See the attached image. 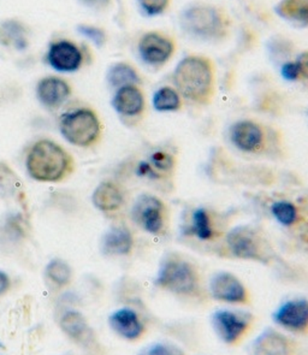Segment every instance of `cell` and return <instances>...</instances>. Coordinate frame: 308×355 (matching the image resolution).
<instances>
[{
    "instance_id": "obj_21",
    "label": "cell",
    "mask_w": 308,
    "mask_h": 355,
    "mask_svg": "<svg viewBox=\"0 0 308 355\" xmlns=\"http://www.w3.org/2000/svg\"><path fill=\"white\" fill-rule=\"evenodd\" d=\"M92 200L96 209L109 212L122 206L123 194L114 183L103 182L96 188Z\"/></svg>"
},
{
    "instance_id": "obj_3",
    "label": "cell",
    "mask_w": 308,
    "mask_h": 355,
    "mask_svg": "<svg viewBox=\"0 0 308 355\" xmlns=\"http://www.w3.org/2000/svg\"><path fill=\"white\" fill-rule=\"evenodd\" d=\"M69 168L68 153L50 140L37 142L28 155V173L31 178L40 182L59 181L68 173Z\"/></svg>"
},
{
    "instance_id": "obj_37",
    "label": "cell",
    "mask_w": 308,
    "mask_h": 355,
    "mask_svg": "<svg viewBox=\"0 0 308 355\" xmlns=\"http://www.w3.org/2000/svg\"><path fill=\"white\" fill-rule=\"evenodd\" d=\"M302 239H304L305 242H307L308 243V228L306 229V232L302 234Z\"/></svg>"
},
{
    "instance_id": "obj_9",
    "label": "cell",
    "mask_w": 308,
    "mask_h": 355,
    "mask_svg": "<svg viewBox=\"0 0 308 355\" xmlns=\"http://www.w3.org/2000/svg\"><path fill=\"white\" fill-rule=\"evenodd\" d=\"M212 324L217 336L224 343L235 345L248 331L250 319L234 311L219 310L213 314Z\"/></svg>"
},
{
    "instance_id": "obj_25",
    "label": "cell",
    "mask_w": 308,
    "mask_h": 355,
    "mask_svg": "<svg viewBox=\"0 0 308 355\" xmlns=\"http://www.w3.org/2000/svg\"><path fill=\"white\" fill-rule=\"evenodd\" d=\"M191 232L203 241H209L214 237L212 220L207 211L204 209H195L191 220Z\"/></svg>"
},
{
    "instance_id": "obj_30",
    "label": "cell",
    "mask_w": 308,
    "mask_h": 355,
    "mask_svg": "<svg viewBox=\"0 0 308 355\" xmlns=\"http://www.w3.org/2000/svg\"><path fill=\"white\" fill-rule=\"evenodd\" d=\"M77 31L82 34L83 37L89 39L94 45L103 46L104 45L105 40H106V35H105L104 31H101L100 28L93 27V26H86V24H81L77 28Z\"/></svg>"
},
{
    "instance_id": "obj_11",
    "label": "cell",
    "mask_w": 308,
    "mask_h": 355,
    "mask_svg": "<svg viewBox=\"0 0 308 355\" xmlns=\"http://www.w3.org/2000/svg\"><path fill=\"white\" fill-rule=\"evenodd\" d=\"M273 320L291 333H306L308 331V300L286 301L275 312Z\"/></svg>"
},
{
    "instance_id": "obj_4",
    "label": "cell",
    "mask_w": 308,
    "mask_h": 355,
    "mask_svg": "<svg viewBox=\"0 0 308 355\" xmlns=\"http://www.w3.org/2000/svg\"><path fill=\"white\" fill-rule=\"evenodd\" d=\"M155 286L176 295L194 296L200 291L199 272L188 260L171 255L160 265Z\"/></svg>"
},
{
    "instance_id": "obj_23",
    "label": "cell",
    "mask_w": 308,
    "mask_h": 355,
    "mask_svg": "<svg viewBox=\"0 0 308 355\" xmlns=\"http://www.w3.org/2000/svg\"><path fill=\"white\" fill-rule=\"evenodd\" d=\"M108 81L110 86L114 88L129 86V85H139L141 81L140 75L136 69L128 63H116L109 69Z\"/></svg>"
},
{
    "instance_id": "obj_31",
    "label": "cell",
    "mask_w": 308,
    "mask_h": 355,
    "mask_svg": "<svg viewBox=\"0 0 308 355\" xmlns=\"http://www.w3.org/2000/svg\"><path fill=\"white\" fill-rule=\"evenodd\" d=\"M281 73L283 78H286V81H298L301 80V73L296 60H290L282 65Z\"/></svg>"
},
{
    "instance_id": "obj_15",
    "label": "cell",
    "mask_w": 308,
    "mask_h": 355,
    "mask_svg": "<svg viewBox=\"0 0 308 355\" xmlns=\"http://www.w3.org/2000/svg\"><path fill=\"white\" fill-rule=\"evenodd\" d=\"M110 327L128 341L139 340L145 333V325L135 311L121 309L110 315Z\"/></svg>"
},
{
    "instance_id": "obj_35",
    "label": "cell",
    "mask_w": 308,
    "mask_h": 355,
    "mask_svg": "<svg viewBox=\"0 0 308 355\" xmlns=\"http://www.w3.org/2000/svg\"><path fill=\"white\" fill-rule=\"evenodd\" d=\"M82 4L93 10H104L109 6L111 0H80Z\"/></svg>"
},
{
    "instance_id": "obj_36",
    "label": "cell",
    "mask_w": 308,
    "mask_h": 355,
    "mask_svg": "<svg viewBox=\"0 0 308 355\" xmlns=\"http://www.w3.org/2000/svg\"><path fill=\"white\" fill-rule=\"evenodd\" d=\"M10 278L4 271L0 270V295H3L10 289Z\"/></svg>"
},
{
    "instance_id": "obj_19",
    "label": "cell",
    "mask_w": 308,
    "mask_h": 355,
    "mask_svg": "<svg viewBox=\"0 0 308 355\" xmlns=\"http://www.w3.org/2000/svg\"><path fill=\"white\" fill-rule=\"evenodd\" d=\"M60 328L64 334L80 345H87L92 340V331L86 318L77 311H68L60 318Z\"/></svg>"
},
{
    "instance_id": "obj_29",
    "label": "cell",
    "mask_w": 308,
    "mask_h": 355,
    "mask_svg": "<svg viewBox=\"0 0 308 355\" xmlns=\"http://www.w3.org/2000/svg\"><path fill=\"white\" fill-rule=\"evenodd\" d=\"M148 163L160 176L170 173L175 168V158L165 150H155L151 155Z\"/></svg>"
},
{
    "instance_id": "obj_8",
    "label": "cell",
    "mask_w": 308,
    "mask_h": 355,
    "mask_svg": "<svg viewBox=\"0 0 308 355\" xmlns=\"http://www.w3.org/2000/svg\"><path fill=\"white\" fill-rule=\"evenodd\" d=\"M132 216L141 228L153 235L162 234L166 224V207L163 201L153 196H142L136 201Z\"/></svg>"
},
{
    "instance_id": "obj_18",
    "label": "cell",
    "mask_w": 308,
    "mask_h": 355,
    "mask_svg": "<svg viewBox=\"0 0 308 355\" xmlns=\"http://www.w3.org/2000/svg\"><path fill=\"white\" fill-rule=\"evenodd\" d=\"M134 246L132 232L124 227H114L105 234L101 250L106 255H128Z\"/></svg>"
},
{
    "instance_id": "obj_7",
    "label": "cell",
    "mask_w": 308,
    "mask_h": 355,
    "mask_svg": "<svg viewBox=\"0 0 308 355\" xmlns=\"http://www.w3.org/2000/svg\"><path fill=\"white\" fill-rule=\"evenodd\" d=\"M141 60L147 65L160 68L173 58L176 52V40L160 31H151L140 37L137 45Z\"/></svg>"
},
{
    "instance_id": "obj_6",
    "label": "cell",
    "mask_w": 308,
    "mask_h": 355,
    "mask_svg": "<svg viewBox=\"0 0 308 355\" xmlns=\"http://www.w3.org/2000/svg\"><path fill=\"white\" fill-rule=\"evenodd\" d=\"M227 245L231 254L239 259L253 260L268 264L271 255L263 237L250 227H236L227 236Z\"/></svg>"
},
{
    "instance_id": "obj_10",
    "label": "cell",
    "mask_w": 308,
    "mask_h": 355,
    "mask_svg": "<svg viewBox=\"0 0 308 355\" xmlns=\"http://www.w3.org/2000/svg\"><path fill=\"white\" fill-rule=\"evenodd\" d=\"M209 291L216 300L227 304H247L250 299L243 283L230 272L214 275L209 283Z\"/></svg>"
},
{
    "instance_id": "obj_24",
    "label": "cell",
    "mask_w": 308,
    "mask_h": 355,
    "mask_svg": "<svg viewBox=\"0 0 308 355\" xmlns=\"http://www.w3.org/2000/svg\"><path fill=\"white\" fill-rule=\"evenodd\" d=\"M0 42L3 45H12L23 50L27 46L24 28L16 21H6L0 24Z\"/></svg>"
},
{
    "instance_id": "obj_13",
    "label": "cell",
    "mask_w": 308,
    "mask_h": 355,
    "mask_svg": "<svg viewBox=\"0 0 308 355\" xmlns=\"http://www.w3.org/2000/svg\"><path fill=\"white\" fill-rule=\"evenodd\" d=\"M47 60L52 68L60 73H73L81 67V51L70 42H58L51 45Z\"/></svg>"
},
{
    "instance_id": "obj_1",
    "label": "cell",
    "mask_w": 308,
    "mask_h": 355,
    "mask_svg": "<svg viewBox=\"0 0 308 355\" xmlns=\"http://www.w3.org/2000/svg\"><path fill=\"white\" fill-rule=\"evenodd\" d=\"M178 24L188 37L201 42H217L230 35L234 22L222 6L199 0L182 10Z\"/></svg>"
},
{
    "instance_id": "obj_22",
    "label": "cell",
    "mask_w": 308,
    "mask_h": 355,
    "mask_svg": "<svg viewBox=\"0 0 308 355\" xmlns=\"http://www.w3.org/2000/svg\"><path fill=\"white\" fill-rule=\"evenodd\" d=\"M152 104L159 112H175L182 109L183 98L175 87L164 86L154 93Z\"/></svg>"
},
{
    "instance_id": "obj_16",
    "label": "cell",
    "mask_w": 308,
    "mask_h": 355,
    "mask_svg": "<svg viewBox=\"0 0 308 355\" xmlns=\"http://www.w3.org/2000/svg\"><path fill=\"white\" fill-rule=\"evenodd\" d=\"M254 355H293V343L283 334L266 329L253 343Z\"/></svg>"
},
{
    "instance_id": "obj_2",
    "label": "cell",
    "mask_w": 308,
    "mask_h": 355,
    "mask_svg": "<svg viewBox=\"0 0 308 355\" xmlns=\"http://www.w3.org/2000/svg\"><path fill=\"white\" fill-rule=\"evenodd\" d=\"M173 83L183 99L209 105L216 92L214 64L205 55H187L173 70Z\"/></svg>"
},
{
    "instance_id": "obj_5",
    "label": "cell",
    "mask_w": 308,
    "mask_h": 355,
    "mask_svg": "<svg viewBox=\"0 0 308 355\" xmlns=\"http://www.w3.org/2000/svg\"><path fill=\"white\" fill-rule=\"evenodd\" d=\"M59 128L64 139L75 146H91L99 139V119L92 110L78 109L64 114Z\"/></svg>"
},
{
    "instance_id": "obj_32",
    "label": "cell",
    "mask_w": 308,
    "mask_h": 355,
    "mask_svg": "<svg viewBox=\"0 0 308 355\" xmlns=\"http://www.w3.org/2000/svg\"><path fill=\"white\" fill-rule=\"evenodd\" d=\"M137 175L141 178H151V180H158L162 178L148 162H141L139 166H137Z\"/></svg>"
},
{
    "instance_id": "obj_12",
    "label": "cell",
    "mask_w": 308,
    "mask_h": 355,
    "mask_svg": "<svg viewBox=\"0 0 308 355\" xmlns=\"http://www.w3.org/2000/svg\"><path fill=\"white\" fill-rule=\"evenodd\" d=\"M230 140L239 150L252 153L263 147L265 134L263 127L257 122L240 121L231 127Z\"/></svg>"
},
{
    "instance_id": "obj_33",
    "label": "cell",
    "mask_w": 308,
    "mask_h": 355,
    "mask_svg": "<svg viewBox=\"0 0 308 355\" xmlns=\"http://www.w3.org/2000/svg\"><path fill=\"white\" fill-rule=\"evenodd\" d=\"M296 63L299 65L301 78L308 81V51H305L296 58Z\"/></svg>"
},
{
    "instance_id": "obj_14",
    "label": "cell",
    "mask_w": 308,
    "mask_h": 355,
    "mask_svg": "<svg viewBox=\"0 0 308 355\" xmlns=\"http://www.w3.org/2000/svg\"><path fill=\"white\" fill-rule=\"evenodd\" d=\"M112 105L118 114L126 117H136L145 111V94L137 85L121 87L114 94Z\"/></svg>"
},
{
    "instance_id": "obj_28",
    "label": "cell",
    "mask_w": 308,
    "mask_h": 355,
    "mask_svg": "<svg viewBox=\"0 0 308 355\" xmlns=\"http://www.w3.org/2000/svg\"><path fill=\"white\" fill-rule=\"evenodd\" d=\"M171 3L173 0H137V4L142 14L147 17L162 16L170 9Z\"/></svg>"
},
{
    "instance_id": "obj_17",
    "label": "cell",
    "mask_w": 308,
    "mask_h": 355,
    "mask_svg": "<svg viewBox=\"0 0 308 355\" xmlns=\"http://www.w3.org/2000/svg\"><path fill=\"white\" fill-rule=\"evenodd\" d=\"M37 99L47 107H57L70 96L68 83L57 78H42L37 87Z\"/></svg>"
},
{
    "instance_id": "obj_26",
    "label": "cell",
    "mask_w": 308,
    "mask_h": 355,
    "mask_svg": "<svg viewBox=\"0 0 308 355\" xmlns=\"http://www.w3.org/2000/svg\"><path fill=\"white\" fill-rule=\"evenodd\" d=\"M275 218L286 227H291L299 222L300 216L298 207L290 201H277L271 207Z\"/></svg>"
},
{
    "instance_id": "obj_20",
    "label": "cell",
    "mask_w": 308,
    "mask_h": 355,
    "mask_svg": "<svg viewBox=\"0 0 308 355\" xmlns=\"http://www.w3.org/2000/svg\"><path fill=\"white\" fill-rule=\"evenodd\" d=\"M275 12L298 27H308V0H280L275 6Z\"/></svg>"
},
{
    "instance_id": "obj_34",
    "label": "cell",
    "mask_w": 308,
    "mask_h": 355,
    "mask_svg": "<svg viewBox=\"0 0 308 355\" xmlns=\"http://www.w3.org/2000/svg\"><path fill=\"white\" fill-rule=\"evenodd\" d=\"M144 355H175L173 354L171 349L169 348L168 346H165V345H153V346H151L147 351L144 353Z\"/></svg>"
},
{
    "instance_id": "obj_27",
    "label": "cell",
    "mask_w": 308,
    "mask_h": 355,
    "mask_svg": "<svg viewBox=\"0 0 308 355\" xmlns=\"http://www.w3.org/2000/svg\"><path fill=\"white\" fill-rule=\"evenodd\" d=\"M46 273L51 281L59 287L67 286L71 279V269L68 263L62 259L51 260L46 268Z\"/></svg>"
}]
</instances>
